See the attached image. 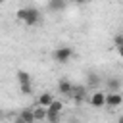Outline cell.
<instances>
[{
	"label": "cell",
	"instance_id": "cell-11",
	"mask_svg": "<svg viewBox=\"0 0 123 123\" xmlns=\"http://www.w3.org/2000/svg\"><path fill=\"white\" fill-rule=\"evenodd\" d=\"M46 8L50 12H62V10H65V2H62V0H50L46 4Z\"/></svg>",
	"mask_w": 123,
	"mask_h": 123
},
{
	"label": "cell",
	"instance_id": "cell-13",
	"mask_svg": "<svg viewBox=\"0 0 123 123\" xmlns=\"http://www.w3.org/2000/svg\"><path fill=\"white\" fill-rule=\"evenodd\" d=\"M33 115H35V119H37V121H42V119H46V108H40V106L33 108Z\"/></svg>",
	"mask_w": 123,
	"mask_h": 123
},
{
	"label": "cell",
	"instance_id": "cell-15",
	"mask_svg": "<svg viewBox=\"0 0 123 123\" xmlns=\"http://www.w3.org/2000/svg\"><path fill=\"white\" fill-rule=\"evenodd\" d=\"M62 110H63V104L60 100H54L50 104V108H48V111H52V113H62Z\"/></svg>",
	"mask_w": 123,
	"mask_h": 123
},
{
	"label": "cell",
	"instance_id": "cell-9",
	"mask_svg": "<svg viewBox=\"0 0 123 123\" xmlns=\"http://www.w3.org/2000/svg\"><path fill=\"white\" fill-rule=\"evenodd\" d=\"M54 102V96H52V92H42L40 96H38V106L40 108H50V104Z\"/></svg>",
	"mask_w": 123,
	"mask_h": 123
},
{
	"label": "cell",
	"instance_id": "cell-16",
	"mask_svg": "<svg viewBox=\"0 0 123 123\" xmlns=\"http://www.w3.org/2000/svg\"><path fill=\"white\" fill-rule=\"evenodd\" d=\"M113 42H115V48H119V46H123V33H119V35H115V37H113Z\"/></svg>",
	"mask_w": 123,
	"mask_h": 123
},
{
	"label": "cell",
	"instance_id": "cell-6",
	"mask_svg": "<svg viewBox=\"0 0 123 123\" xmlns=\"http://www.w3.org/2000/svg\"><path fill=\"white\" fill-rule=\"evenodd\" d=\"M15 77H17V81H19V86H31V75H29L27 71L19 69V71L15 73Z\"/></svg>",
	"mask_w": 123,
	"mask_h": 123
},
{
	"label": "cell",
	"instance_id": "cell-2",
	"mask_svg": "<svg viewBox=\"0 0 123 123\" xmlns=\"http://www.w3.org/2000/svg\"><path fill=\"white\" fill-rule=\"evenodd\" d=\"M52 56H54V60H56L58 63H67V62L73 58V48H71V46H58Z\"/></svg>",
	"mask_w": 123,
	"mask_h": 123
},
{
	"label": "cell",
	"instance_id": "cell-19",
	"mask_svg": "<svg viewBox=\"0 0 123 123\" xmlns=\"http://www.w3.org/2000/svg\"><path fill=\"white\" fill-rule=\"evenodd\" d=\"M117 123H123V115H121V117H119V119H117Z\"/></svg>",
	"mask_w": 123,
	"mask_h": 123
},
{
	"label": "cell",
	"instance_id": "cell-8",
	"mask_svg": "<svg viewBox=\"0 0 123 123\" xmlns=\"http://www.w3.org/2000/svg\"><path fill=\"white\" fill-rule=\"evenodd\" d=\"M58 90L62 92V94H65V96H71V90H73V85L67 81V79H60V83H58Z\"/></svg>",
	"mask_w": 123,
	"mask_h": 123
},
{
	"label": "cell",
	"instance_id": "cell-1",
	"mask_svg": "<svg viewBox=\"0 0 123 123\" xmlns=\"http://www.w3.org/2000/svg\"><path fill=\"white\" fill-rule=\"evenodd\" d=\"M15 19L23 21V23H25V25H29V27H35V25H38V23H40V12H38L35 6L19 8V10L15 12Z\"/></svg>",
	"mask_w": 123,
	"mask_h": 123
},
{
	"label": "cell",
	"instance_id": "cell-17",
	"mask_svg": "<svg viewBox=\"0 0 123 123\" xmlns=\"http://www.w3.org/2000/svg\"><path fill=\"white\" fill-rule=\"evenodd\" d=\"M117 50V54H119V58H123V46H119V48H115Z\"/></svg>",
	"mask_w": 123,
	"mask_h": 123
},
{
	"label": "cell",
	"instance_id": "cell-3",
	"mask_svg": "<svg viewBox=\"0 0 123 123\" xmlns=\"http://www.w3.org/2000/svg\"><path fill=\"white\" fill-rule=\"evenodd\" d=\"M123 104V96L119 92H108L106 94V106L108 108H119Z\"/></svg>",
	"mask_w": 123,
	"mask_h": 123
},
{
	"label": "cell",
	"instance_id": "cell-18",
	"mask_svg": "<svg viewBox=\"0 0 123 123\" xmlns=\"http://www.w3.org/2000/svg\"><path fill=\"white\" fill-rule=\"evenodd\" d=\"M13 123H23V119H21V117H19V115H17V117H15V121H13Z\"/></svg>",
	"mask_w": 123,
	"mask_h": 123
},
{
	"label": "cell",
	"instance_id": "cell-20",
	"mask_svg": "<svg viewBox=\"0 0 123 123\" xmlns=\"http://www.w3.org/2000/svg\"><path fill=\"white\" fill-rule=\"evenodd\" d=\"M0 6H2V0H0Z\"/></svg>",
	"mask_w": 123,
	"mask_h": 123
},
{
	"label": "cell",
	"instance_id": "cell-5",
	"mask_svg": "<svg viewBox=\"0 0 123 123\" xmlns=\"http://www.w3.org/2000/svg\"><path fill=\"white\" fill-rule=\"evenodd\" d=\"M86 92H88V88H86L85 85H73L71 96H73V100H75V102H81V100L86 96Z\"/></svg>",
	"mask_w": 123,
	"mask_h": 123
},
{
	"label": "cell",
	"instance_id": "cell-4",
	"mask_svg": "<svg viewBox=\"0 0 123 123\" xmlns=\"http://www.w3.org/2000/svg\"><path fill=\"white\" fill-rule=\"evenodd\" d=\"M90 104H92V108H104L106 106V94L100 90H94L90 94Z\"/></svg>",
	"mask_w": 123,
	"mask_h": 123
},
{
	"label": "cell",
	"instance_id": "cell-14",
	"mask_svg": "<svg viewBox=\"0 0 123 123\" xmlns=\"http://www.w3.org/2000/svg\"><path fill=\"white\" fill-rule=\"evenodd\" d=\"M44 121L46 123H60L62 121V113H52V111L46 110V119Z\"/></svg>",
	"mask_w": 123,
	"mask_h": 123
},
{
	"label": "cell",
	"instance_id": "cell-7",
	"mask_svg": "<svg viewBox=\"0 0 123 123\" xmlns=\"http://www.w3.org/2000/svg\"><path fill=\"white\" fill-rule=\"evenodd\" d=\"M106 86H108V92H119V88H121V81H119L117 77H108Z\"/></svg>",
	"mask_w": 123,
	"mask_h": 123
},
{
	"label": "cell",
	"instance_id": "cell-10",
	"mask_svg": "<svg viewBox=\"0 0 123 123\" xmlns=\"http://www.w3.org/2000/svg\"><path fill=\"white\" fill-rule=\"evenodd\" d=\"M19 117L23 119V123H37V119H35V115H33V108H25V110H21Z\"/></svg>",
	"mask_w": 123,
	"mask_h": 123
},
{
	"label": "cell",
	"instance_id": "cell-12",
	"mask_svg": "<svg viewBox=\"0 0 123 123\" xmlns=\"http://www.w3.org/2000/svg\"><path fill=\"white\" fill-rule=\"evenodd\" d=\"M98 85H100L98 75L96 73H88V77H86V88H96Z\"/></svg>",
	"mask_w": 123,
	"mask_h": 123
}]
</instances>
